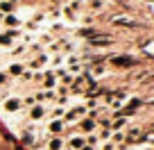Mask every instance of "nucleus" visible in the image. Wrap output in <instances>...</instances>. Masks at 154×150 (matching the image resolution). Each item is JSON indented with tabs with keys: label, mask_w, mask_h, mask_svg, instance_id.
I'll list each match as a JSON object with an SVG mask.
<instances>
[{
	"label": "nucleus",
	"mask_w": 154,
	"mask_h": 150,
	"mask_svg": "<svg viewBox=\"0 0 154 150\" xmlns=\"http://www.w3.org/2000/svg\"><path fill=\"white\" fill-rule=\"evenodd\" d=\"M113 23H116V25H125V27H138V23H136V21H131L129 16H116Z\"/></svg>",
	"instance_id": "f257e3e1"
},
{
	"label": "nucleus",
	"mask_w": 154,
	"mask_h": 150,
	"mask_svg": "<svg viewBox=\"0 0 154 150\" xmlns=\"http://www.w3.org/2000/svg\"><path fill=\"white\" fill-rule=\"evenodd\" d=\"M16 37H18V32H14V30H9V32H5V34H0V43H14V39H16Z\"/></svg>",
	"instance_id": "f03ea898"
},
{
	"label": "nucleus",
	"mask_w": 154,
	"mask_h": 150,
	"mask_svg": "<svg viewBox=\"0 0 154 150\" xmlns=\"http://www.w3.org/2000/svg\"><path fill=\"white\" fill-rule=\"evenodd\" d=\"M111 62H113L116 66H131L134 59H131V57H111Z\"/></svg>",
	"instance_id": "7ed1b4c3"
},
{
	"label": "nucleus",
	"mask_w": 154,
	"mask_h": 150,
	"mask_svg": "<svg viewBox=\"0 0 154 150\" xmlns=\"http://www.w3.org/2000/svg\"><path fill=\"white\" fill-rule=\"evenodd\" d=\"M18 107H20V100H16V98H11V100L5 102V109H7V111H16Z\"/></svg>",
	"instance_id": "20e7f679"
},
{
	"label": "nucleus",
	"mask_w": 154,
	"mask_h": 150,
	"mask_svg": "<svg viewBox=\"0 0 154 150\" xmlns=\"http://www.w3.org/2000/svg\"><path fill=\"white\" fill-rule=\"evenodd\" d=\"M29 114H32V118L36 121V118H41V116L45 114V109H43L41 105H36V107H32V111H29Z\"/></svg>",
	"instance_id": "39448f33"
},
{
	"label": "nucleus",
	"mask_w": 154,
	"mask_h": 150,
	"mask_svg": "<svg viewBox=\"0 0 154 150\" xmlns=\"http://www.w3.org/2000/svg\"><path fill=\"white\" fill-rule=\"evenodd\" d=\"M70 145H72V148H84V145H86V141L79 139V136H75V139H70Z\"/></svg>",
	"instance_id": "423d86ee"
},
{
	"label": "nucleus",
	"mask_w": 154,
	"mask_h": 150,
	"mask_svg": "<svg viewBox=\"0 0 154 150\" xmlns=\"http://www.w3.org/2000/svg\"><path fill=\"white\" fill-rule=\"evenodd\" d=\"M20 73H23V66H20V64H14V66H9V75H20Z\"/></svg>",
	"instance_id": "0eeeda50"
},
{
	"label": "nucleus",
	"mask_w": 154,
	"mask_h": 150,
	"mask_svg": "<svg viewBox=\"0 0 154 150\" xmlns=\"http://www.w3.org/2000/svg\"><path fill=\"white\" fill-rule=\"evenodd\" d=\"M138 107H140V100H131V102H129V107H127L125 111H127V114H134Z\"/></svg>",
	"instance_id": "6e6552de"
},
{
	"label": "nucleus",
	"mask_w": 154,
	"mask_h": 150,
	"mask_svg": "<svg viewBox=\"0 0 154 150\" xmlns=\"http://www.w3.org/2000/svg\"><path fill=\"white\" fill-rule=\"evenodd\" d=\"M50 130H52L54 134H57V132H61V130H63V123H61V121H54L52 125H50Z\"/></svg>",
	"instance_id": "1a4fd4ad"
},
{
	"label": "nucleus",
	"mask_w": 154,
	"mask_h": 150,
	"mask_svg": "<svg viewBox=\"0 0 154 150\" xmlns=\"http://www.w3.org/2000/svg\"><path fill=\"white\" fill-rule=\"evenodd\" d=\"M5 23H7V25H18V18H16L14 14H7V16H5Z\"/></svg>",
	"instance_id": "9d476101"
},
{
	"label": "nucleus",
	"mask_w": 154,
	"mask_h": 150,
	"mask_svg": "<svg viewBox=\"0 0 154 150\" xmlns=\"http://www.w3.org/2000/svg\"><path fill=\"white\" fill-rule=\"evenodd\" d=\"M82 130L84 132H91L93 130V121H82Z\"/></svg>",
	"instance_id": "9b49d317"
},
{
	"label": "nucleus",
	"mask_w": 154,
	"mask_h": 150,
	"mask_svg": "<svg viewBox=\"0 0 154 150\" xmlns=\"http://www.w3.org/2000/svg\"><path fill=\"white\" fill-rule=\"evenodd\" d=\"M61 148V139H52V143H50V150H59Z\"/></svg>",
	"instance_id": "f8f14e48"
},
{
	"label": "nucleus",
	"mask_w": 154,
	"mask_h": 150,
	"mask_svg": "<svg viewBox=\"0 0 154 150\" xmlns=\"http://www.w3.org/2000/svg\"><path fill=\"white\" fill-rule=\"evenodd\" d=\"M0 9H2V11H11L14 5H11V2H0Z\"/></svg>",
	"instance_id": "ddd939ff"
},
{
	"label": "nucleus",
	"mask_w": 154,
	"mask_h": 150,
	"mask_svg": "<svg viewBox=\"0 0 154 150\" xmlns=\"http://www.w3.org/2000/svg\"><path fill=\"white\" fill-rule=\"evenodd\" d=\"M122 125H125V118H118V121L113 123V130H118V127H122Z\"/></svg>",
	"instance_id": "4468645a"
},
{
	"label": "nucleus",
	"mask_w": 154,
	"mask_h": 150,
	"mask_svg": "<svg viewBox=\"0 0 154 150\" xmlns=\"http://www.w3.org/2000/svg\"><path fill=\"white\" fill-rule=\"evenodd\" d=\"M91 7H93V9H100V7H102V0H93Z\"/></svg>",
	"instance_id": "2eb2a0df"
},
{
	"label": "nucleus",
	"mask_w": 154,
	"mask_h": 150,
	"mask_svg": "<svg viewBox=\"0 0 154 150\" xmlns=\"http://www.w3.org/2000/svg\"><path fill=\"white\" fill-rule=\"evenodd\" d=\"M45 84H48V87H52V84H54V78H52V75H48V80H45Z\"/></svg>",
	"instance_id": "dca6fc26"
},
{
	"label": "nucleus",
	"mask_w": 154,
	"mask_h": 150,
	"mask_svg": "<svg viewBox=\"0 0 154 150\" xmlns=\"http://www.w3.org/2000/svg\"><path fill=\"white\" fill-rule=\"evenodd\" d=\"M5 80H7V73H2V71H0V84L5 82Z\"/></svg>",
	"instance_id": "f3484780"
},
{
	"label": "nucleus",
	"mask_w": 154,
	"mask_h": 150,
	"mask_svg": "<svg viewBox=\"0 0 154 150\" xmlns=\"http://www.w3.org/2000/svg\"><path fill=\"white\" fill-rule=\"evenodd\" d=\"M82 150H91V148H88V145H84V148H82Z\"/></svg>",
	"instance_id": "a211bd4d"
},
{
	"label": "nucleus",
	"mask_w": 154,
	"mask_h": 150,
	"mask_svg": "<svg viewBox=\"0 0 154 150\" xmlns=\"http://www.w3.org/2000/svg\"><path fill=\"white\" fill-rule=\"evenodd\" d=\"M147 150H149V148H147Z\"/></svg>",
	"instance_id": "6ab92c4d"
}]
</instances>
